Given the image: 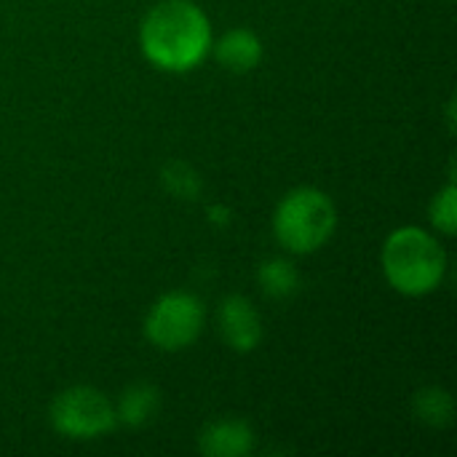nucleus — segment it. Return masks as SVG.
I'll list each match as a JSON object with an SVG mask.
<instances>
[{
  "mask_svg": "<svg viewBox=\"0 0 457 457\" xmlns=\"http://www.w3.org/2000/svg\"><path fill=\"white\" fill-rule=\"evenodd\" d=\"M412 412L428 428H447L455 420V399L442 386H426L415 394Z\"/></svg>",
  "mask_w": 457,
  "mask_h": 457,
  "instance_id": "11",
  "label": "nucleus"
},
{
  "mask_svg": "<svg viewBox=\"0 0 457 457\" xmlns=\"http://www.w3.org/2000/svg\"><path fill=\"white\" fill-rule=\"evenodd\" d=\"M428 222L442 236H455L457 233V187L453 179L431 198V204H428Z\"/></svg>",
  "mask_w": 457,
  "mask_h": 457,
  "instance_id": "13",
  "label": "nucleus"
},
{
  "mask_svg": "<svg viewBox=\"0 0 457 457\" xmlns=\"http://www.w3.org/2000/svg\"><path fill=\"white\" fill-rule=\"evenodd\" d=\"M447 252L442 241L418 225H402L383 241L380 268L388 287L402 297H428L447 276Z\"/></svg>",
  "mask_w": 457,
  "mask_h": 457,
  "instance_id": "2",
  "label": "nucleus"
},
{
  "mask_svg": "<svg viewBox=\"0 0 457 457\" xmlns=\"http://www.w3.org/2000/svg\"><path fill=\"white\" fill-rule=\"evenodd\" d=\"M158 410H161V391L153 383H131L129 388H123L115 404L118 423L129 428H142L155 418Z\"/></svg>",
  "mask_w": 457,
  "mask_h": 457,
  "instance_id": "9",
  "label": "nucleus"
},
{
  "mask_svg": "<svg viewBox=\"0 0 457 457\" xmlns=\"http://www.w3.org/2000/svg\"><path fill=\"white\" fill-rule=\"evenodd\" d=\"M212 19L193 0H161L139 24V51L161 72L187 75L212 54Z\"/></svg>",
  "mask_w": 457,
  "mask_h": 457,
  "instance_id": "1",
  "label": "nucleus"
},
{
  "mask_svg": "<svg viewBox=\"0 0 457 457\" xmlns=\"http://www.w3.org/2000/svg\"><path fill=\"white\" fill-rule=\"evenodd\" d=\"M204 324H206V308L201 297L185 289H174L161 295L150 305L142 332L153 348L163 353H179L201 337Z\"/></svg>",
  "mask_w": 457,
  "mask_h": 457,
  "instance_id": "5",
  "label": "nucleus"
},
{
  "mask_svg": "<svg viewBox=\"0 0 457 457\" xmlns=\"http://www.w3.org/2000/svg\"><path fill=\"white\" fill-rule=\"evenodd\" d=\"M254 445L257 434L244 418H217L198 434V453L206 457H246Z\"/></svg>",
  "mask_w": 457,
  "mask_h": 457,
  "instance_id": "8",
  "label": "nucleus"
},
{
  "mask_svg": "<svg viewBox=\"0 0 457 457\" xmlns=\"http://www.w3.org/2000/svg\"><path fill=\"white\" fill-rule=\"evenodd\" d=\"M257 284L270 300H289L300 292L303 278H300V270L292 260L273 257L257 268Z\"/></svg>",
  "mask_w": 457,
  "mask_h": 457,
  "instance_id": "10",
  "label": "nucleus"
},
{
  "mask_svg": "<svg viewBox=\"0 0 457 457\" xmlns=\"http://www.w3.org/2000/svg\"><path fill=\"white\" fill-rule=\"evenodd\" d=\"M337 230V206L319 187H295L276 204L273 236L289 254H313L324 249Z\"/></svg>",
  "mask_w": 457,
  "mask_h": 457,
  "instance_id": "3",
  "label": "nucleus"
},
{
  "mask_svg": "<svg viewBox=\"0 0 457 457\" xmlns=\"http://www.w3.org/2000/svg\"><path fill=\"white\" fill-rule=\"evenodd\" d=\"M217 64H222L233 75H246L257 70L265 59L262 37L249 27H230L220 37L212 40V54Z\"/></svg>",
  "mask_w": 457,
  "mask_h": 457,
  "instance_id": "7",
  "label": "nucleus"
},
{
  "mask_svg": "<svg viewBox=\"0 0 457 457\" xmlns=\"http://www.w3.org/2000/svg\"><path fill=\"white\" fill-rule=\"evenodd\" d=\"M209 222H212L214 228H228V225L233 222L230 206H225V204H212V206H209Z\"/></svg>",
  "mask_w": 457,
  "mask_h": 457,
  "instance_id": "14",
  "label": "nucleus"
},
{
  "mask_svg": "<svg viewBox=\"0 0 457 457\" xmlns=\"http://www.w3.org/2000/svg\"><path fill=\"white\" fill-rule=\"evenodd\" d=\"M161 182L166 187L169 195L179 198V201H195L204 193V177L185 161L174 158L161 169Z\"/></svg>",
  "mask_w": 457,
  "mask_h": 457,
  "instance_id": "12",
  "label": "nucleus"
},
{
  "mask_svg": "<svg viewBox=\"0 0 457 457\" xmlns=\"http://www.w3.org/2000/svg\"><path fill=\"white\" fill-rule=\"evenodd\" d=\"M48 423L62 439L94 442L118 428L115 404L94 386H70L59 391L48 407Z\"/></svg>",
  "mask_w": 457,
  "mask_h": 457,
  "instance_id": "4",
  "label": "nucleus"
},
{
  "mask_svg": "<svg viewBox=\"0 0 457 457\" xmlns=\"http://www.w3.org/2000/svg\"><path fill=\"white\" fill-rule=\"evenodd\" d=\"M217 332L222 343L236 353H252L265 337L262 316L244 295H228L217 305Z\"/></svg>",
  "mask_w": 457,
  "mask_h": 457,
  "instance_id": "6",
  "label": "nucleus"
}]
</instances>
